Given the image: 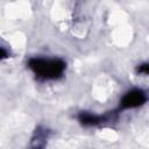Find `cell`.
Listing matches in <instances>:
<instances>
[{"instance_id":"obj_5","label":"cell","mask_w":149,"mask_h":149,"mask_svg":"<svg viewBox=\"0 0 149 149\" xmlns=\"http://www.w3.org/2000/svg\"><path fill=\"white\" fill-rule=\"evenodd\" d=\"M136 73L139 74H148L149 73V65L148 63H142L136 66Z\"/></svg>"},{"instance_id":"obj_1","label":"cell","mask_w":149,"mask_h":149,"mask_svg":"<svg viewBox=\"0 0 149 149\" xmlns=\"http://www.w3.org/2000/svg\"><path fill=\"white\" fill-rule=\"evenodd\" d=\"M27 66L41 80H56L63 76L66 63L62 58L33 57L27 62Z\"/></svg>"},{"instance_id":"obj_6","label":"cell","mask_w":149,"mask_h":149,"mask_svg":"<svg viewBox=\"0 0 149 149\" xmlns=\"http://www.w3.org/2000/svg\"><path fill=\"white\" fill-rule=\"evenodd\" d=\"M8 57H9V52L7 51V49H5L3 47H0V61H3Z\"/></svg>"},{"instance_id":"obj_4","label":"cell","mask_w":149,"mask_h":149,"mask_svg":"<svg viewBox=\"0 0 149 149\" xmlns=\"http://www.w3.org/2000/svg\"><path fill=\"white\" fill-rule=\"evenodd\" d=\"M35 136H37V140H35L36 141V146L33 149H43L44 141H45V132L41 130V128H38L35 132Z\"/></svg>"},{"instance_id":"obj_3","label":"cell","mask_w":149,"mask_h":149,"mask_svg":"<svg viewBox=\"0 0 149 149\" xmlns=\"http://www.w3.org/2000/svg\"><path fill=\"white\" fill-rule=\"evenodd\" d=\"M119 112L115 109L113 112L106 113V114H94L87 111H83L77 115V119L80 125L86 126V127H94V126H100L104 123H107L114 119L118 118Z\"/></svg>"},{"instance_id":"obj_2","label":"cell","mask_w":149,"mask_h":149,"mask_svg":"<svg viewBox=\"0 0 149 149\" xmlns=\"http://www.w3.org/2000/svg\"><path fill=\"white\" fill-rule=\"evenodd\" d=\"M147 100H148V95H147V92L144 90H142V88H132L122 95L116 111L120 113L121 111H125V109L141 107L147 102Z\"/></svg>"}]
</instances>
